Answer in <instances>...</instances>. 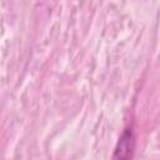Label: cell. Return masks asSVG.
<instances>
[{
  "mask_svg": "<svg viewBox=\"0 0 160 160\" xmlns=\"http://www.w3.org/2000/svg\"><path fill=\"white\" fill-rule=\"evenodd\" d=\"M135 151V134L132 128H125L120 135L112 154V159L128 160L134 156Z\"/></svg>",
  "mask_w": 160,
  "mask_h": 160,
  "instance_id": "6da1fadb",
  "label": "cell"
}]
</instances>
